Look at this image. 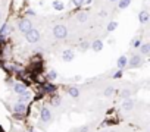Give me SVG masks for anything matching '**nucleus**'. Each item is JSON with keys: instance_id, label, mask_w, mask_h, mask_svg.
Wrapping results in <instances>:
<instances>
[{"instance_id": "obj_21", "label": "nucleus", "mask_w": 150, "mask_h": 132, "mask_svg": "<svg viewBox=\"0 0 150 132\" xmlns=\"http://www.w3.org/2000/svg\"><path fill=\"white\" fill-rule=\"evenodd\" d=\"M115 94V87H108V88H105V91H103V95L105 97H110V95H113Z\"/></svg>"}, {"instance_id": "obj_27", "label": "nucleus", "mask_w": 150, "mask_h": 132, "mask_svg": "<svg viewBox=\"0 0 150 132\" xmlns=\"http://www.w3.org/2000/svg\"><path fill=\"white\" fill-rule=\"evenodd\" d=\"M129 95H131V91H129V90H124V91H122V97H124V98H128Z\"/></svg>"}, {"instance_id": "obj_19", "label": "nucleus", "mask_w": 150, "mask_h": 132, "mask_svg": "<svg viewBox=\"0 0 150 132\" xmlns=\"http://www.w3.org/2000/svg\"><path fill=\"white\" fill-rule=\"evenodd\" d=\"M88 19V13L87 12H80L78 15H77V21L78 22H86Z\"/></svg>"}, {"instance_id": "obj_1", "label": "nucleus", "mask_w": 150, "mask_h": 132, "mask_svg": "<svg viewBox=\"0 0 150 132\" xmlns=\"http://www.w3.org/2000/svg\"><path fill=\"white\" fill-rule=\"evenodd\" d=\"M52 32H53V37H54V38L63 40V38H66V35H68V28H66L65 25H62V24H57V25L53 27Z\"/></svg>"}, {"instance_id": "obj_14", "label": "nucleus", "mask_w": 150, "mask_h": 132, "mask_svg": "<svg viewBox=\"0 0 150 132\" xmlns=\"http://www.w3.org/2000/svg\"><path fill=\"white\" fill-rule=\"evenodd\" d=\"M25 110H27V106H25V104L16 103V104L13 106V112H15L16 114H24V113H25Z\"/></svg>"}, {"instance_id": "obj_26", "label": "nucleus", "mask_w": 150, "mask_h": 132, "mask_svg": "<svg viewBox=\"0 0 150 132\" xmlns=\"http://www.w3.org/2000/svg\"><path fill=\"white\" fill-rule=\"evenodd\" d=\"M88 47H90V44H88V43H86V41H84V43H81V46H80V48H81L83 51H84V50H87Z\"/></svg>"}, {"instance_id": "obj_17", "label": "nucleus", "mask_w": 150, "mask_h": 132, "mask_svg": "<svg viewBox=\"0 0 150 132\" xmlns=\"http://www.w3.org/2000/svg\"><path fill=\"white\" fill-rule=\"evenodd\" d=\"M141 44H143V43H141V37H140V35H138V37H134V38L131 40V47H132V48H138Z\"/></svg>"}, {"instance_id": "obj_33", "label": "nucleus", "mask_w": 150, "mask_h": 132, "mask_svg": "<svg viewBox=\"0 0 150 132\" xmlns=\"http://www.w3.org/2000/svg\"><path fill=\"white\" fill-rule=\"evenodd\" d=\"M0 21H2V12H0Z\"/></svg>"}, {"instance_id": "obj_32", "label": "nucleus", "mask_w": 150, "mask_h": 132, "mask_svg": "<svg viewBox=\"0 0 150 132\" xmlns=\"http://www.w3.org/2000/svg\"><path fill=\"white\" fill-rule=\"evenodd\" d=\"M109 2H112V3H115V2H118V0H109Z\"/></svg>"}, {"instance_id": "obj_31", "label": "nucleus", "mask_w": 150, "mask_h": 132, "mask_svg": "<svg viewBox=\"0 0 150 132\" xmlns=\"http://www.w3.org/2000/svg\"><path fill=\"white\" fill-rule=\"evenodd\" d=\"M99 15H100L102 18H106V15H108V12H106V11H102V12H100Z\"/></svg>"}, {"instance_id": "obj_4", "label": "nucleus", "mask_w": 150, "mask_h": 132, "mask_svg": "<svg viewBox=\"0 0 150 132\" xmlns=\"http://www.w3.org/2000/svg\"><path fill=\"white\" fill-rule=\"evenodd\" d=\"M33 28V22L30 21V19H21L19 22H18V31L19 32H22V34H25V32H28L30 29Z\"/></svg>"}, {"instance_id": "obj_3", "label": "nucleus", "mask_w": 150, "mask_h": 132, "mask_svg": "<svg viewBox=\"0 0 150 132\" xmlns=\"http://www.w3.org/2000/svg\"><path fill=\"white\" fill-rule=\"evenodd\" d=\"M25 40H27V43H30V44L38 43V41H40V32H38V29L31 28L28 32H25Z\"/></svg>"}, {"instance_id": "obj_2", "label": "nucleus", "mask_w": 150, "mask_h": 132, "mask_svg": "<svg viewBox=\"0 0 150 132\" xmlns=\"http://www.w3.org/2000/svg\"><path fill=\"white\" fill-rule=\"evenodd\" d=\"M143 63H144V59H143L141 54H132L128 59V65L127 66H128V68H131V69H137V68H141Z\"/></svg>"}, {"instance_id": "obj_5", "label": "nucleus", "mask_w": 150, "mask_h": 132, "mask_svg": "<svg viewBox=\"0 0 150 132\" xmlns=\"http://www.w3.org/2000/svg\"><path fill=\"white\" fill-rule=\"evenodd\" d=\"M40 117H41V120L43 122H50L52 120V110L49 109V107H43L41 109V112H40Z\"/></svg>"}, {"instance_id": "obj_10", "label": "nucleus", "mask_w": 150, "mask_h": 132, "mask_svg": "<svg viewBox=\"0 0 150 132\" xmlns=\"http://www.w3.org/2000/svg\"><path fill=\"white\" fill-rule=\"evenodd\" d=\"M90 47H91V50H93V51L99 53V51H102V50H103V41H102V40H99V38H96V40H93V41H91Z\"/></svg>"}, {"instance_id": "obj_34", "label": "nucleus", "mask_w": 150, "mask_h": 132, "mask_svg": "<svg viewBox=\"0 0 150 132\" xmlns=\"http://www.w3.org/2000/svg\"><path fill=\"white\" fill-rule=\"evenodd\" d=\"M31 132H34V131H31Z\"/></svg>"}, {"instance_id": "obj_8", "label": "nucleus", "mask_w": 150, "mask_h": 132, "mask_svg": "<svg viewBox=\"0 0 150 132\" xmlns=\"http://www.w3.org/2000/svg\"><path fill=\"white\" fill-rule=\"evenodd\" d=\"M149 19H150V13H149V11L143 9V11L138 13V22H140L141 25H146V24L149 22Z\"/></svg>"}, {"instance_id": "obj_20", "label": "nucleus", "mask_w": 150, "mask_h": 132, "mask_svg": "<svg viewBox=\"0 0 150 132\" xmlns=\"http://www.w3.org/2000/svg\"><path fill=\"white\" fill-rule=\"evenodd\" d=\"M116 28H118V22H116V21H112V22H109V24H108L106 31H108V32H113Z\"/></svg>"}, {"instance_id": "obj_29", "label": "nucleus", "mask_w": 150, "mask_h": 132, "mask_svg": "<svg viewBox=\"0 0 150 132\" xmlns=\"http://www.w3.org/2000/svg\"><path fill=\"white\" fill-rule=\"evenodd\" d=\"M88 131H90V128H88L87 125H86V126H81V128L78 129V132H88Z\"/></svg>"}, {"instance_id": "obj_7", "label": "nucleus", "mask_w": 150, "mask_h": 132, "mask_svg": "<svg viewBox=\"0 0 150 132\" xmlns=\"http://www.w3.org/2000/svg\"><path fill=\"white\" fill-rule=\"evenodd\" d=\"M134 106H135V101H134L132 98H125L124 103H122V106H121V109H122L124 112H131V110L134 109Z\"/></svg>"}, {"instance_id": "obj_30", "label": "nucleus", "mask_w": 150, "mask_h": 132, "mask_svg": "<svg viewBox=\"0 0 150 132\" xmlns=\"http://www.w3.org/2000/svg\"><path fill=\"white\" fill-rule=\"evenodd\" d=\"M27 15H28V16H35V12L30 9V11H27Z\"/></svg>"}, {"instance_id": "obj_25", "label": "nucleus", "mask_w": 150, "mask_h": 132, "mask_svg": "<svg viewBox=\"0 0 150 132\" xmlns=\"http://www.w3.org/2000/svg\"><path fill=\"white\" fill-rule=\"evenodd\" d=\"M84 3H86V0H72V5L75 8H81Z\"/></svg>"}, {"instance_id": "obj_6", "label": "nucleus", "mask_w": 150, "mask_h": 132, "mask_svg": "<svg viewBox=\"0 0 150 132\" xmlns=\"http://www.w3.org/2000/svg\"><path fill=\"white\" fill-rule=\"evenodd\" d=\"M74 59H75V53H74V50L66 48V50L62 51V60H63V62H72Z\"/></svg>"}, {"instance_id": "obj_24", "label": "nucleus", "mask_w": 150, "mask_h": 132, "mask_svg": "<svg viewBox=\"0 0 150 132\" xmlns=\"http://www.w3.org/2000/svg\"><path fill=\"white\" fill-rule=\"evenodd\" d=\"M44 91L46 93H54L56 91V87H53L52 84H46L44 85Z\"/></svg>"}, {"instance_id": "obj_9", "label": "nucleus", "mask_w": 150, "mask_h": 132, "mask_svg": "<svg viewBox=\"0 0 150 132\" xmlns=\"http://www.w3.org/2000/svg\"><path fill=\"white\" fill-rule=\"evenodd\" d=\"M127 65H128V57H127L125 54L119 56V59L116 60V68H118L119 71H122V69L127 68Z\"/></svg>"}, {"instance_id": "obj_23", "label": "nucleus", "mask_w": 150, "mask_h": 132, "mask_svg": "<svg viewBox=\"0 0 150 132\" xmlns=\"http://www.w3.org/2000/svg\"><path fill=\"white\" fill-rule=\"evenodd\" d=\"M57 77H59V75H57L56 71H50V72L47 74V79H49V81H54V79H57Z\"/></svg>"}, {"instance_id": "obj_12", "label": "nucleus", "mask_w": 150, "mask_h": 132, "mask_svg": "<svg viewBox=\"0 0 150 132\" xmlns=\"http://www.w3.org/2000/svg\"><path fill=\"white\" fill-rule=\"evenodd\" d=\"M138 50H140V54L141 56H149L150 54V43H143L138 47Z\"/></svg>"}, {"instance_id": "obj_28", "label": "nucleus", "mask_w": 150, "mask_h": 132, "mask_svg": "<svg viewBox=\"0 0 150 132\" xmlns=\"http://www.w3.org/2000/svg\"><path fill=\"white\" fill-rule=\"evenodd\" d=\"M113 78H115V79L122 78V71H116V72H115V75H113Z\"/></svg>"}, {"instance_id": "obj_13", "label": "nucleus", "mask_w": 150, "mask_h": 132, "mask_svg": "<svg viewBox=\"0 0 150 132\" xmlns=\"http://www.w3.org/2000/svg\"><path fill=\"white\" fill-rule=\"evenodd\" d=\"M66 93H68V95H71L72 98H78V97H80V90H78L77 87H68V88H66Z\"/></svg>"}, {"instance_id": "obj_16", "label": "nucleus", "mask_w": 150, "mask_h": 132, "mask_svg": "<svg viewBox=\"0 0 150 132\" xmlns=\"http://www.w3.org/2000/svg\"><path fill=\"white\" fill-rule=\"evenodd\" d=\"M129 5H131V0H118V9H119V11L127 9Z\"/></svg>"}, {"instance_id": "obj_22", "label": "nucleus", "mask_w": 150, "mask_h": 132, "mask_svg": "<svg viewBox=\"0 0 150 132\" xmlns=\"http://www.w3.org/2000/svg\"><path fill=\"white\" fill-rule=\"evenodd\" d=\"M60 104H62V98H60V95H54V97L52 98V106L59 107Z\"/></svg>"}, {"instance_id": "obj_15", "label": "nucleus", "mask_w": 150, "mask_h": 132, "mask_svg": "<svg viewBox=\"0 0 150 132\" xmlns=\"http://www.w3.org/2000/svg\"><path fill=\"white\" fill-rule=\"evenodd\" d=\"M31 100V95H30V93L27 91V93H24V94H21L19 97H18V103H21V104H25L27 101H30Z\"/></svg>"}, {"instance_id": "obj_11", "label": "nucleus", "mask_w": 150, "mask_h": 132, "mask_svg": "<svg viewBox=\"0 0 150 132\" xmlns=\"http://www.w3.org/2000/svg\"><path fill=\"white\" fill-rule=\"evenodd\" d=\"M13 91H15L18 95H21V94L27 93V87H25V84H22V82H15V85H13Z\"/></svg>"}, {"instance_id": "obj_18", "label": "nucleus", "mask_w": 150, "mask_h": 132, "mask_svg": "<svg viewBox=\"0 0 150 132\" xmlns=\"http://www.w3.org/2000/svg\"><path fill=\"white\" fill-rule=\"evenodd\" d=\"M52 5H53V9H54V11H63V9H65V5L60 2V0H53Z\"/></svg>"}]
</instances>
